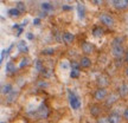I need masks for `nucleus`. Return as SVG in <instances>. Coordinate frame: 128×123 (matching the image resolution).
<instances>
[{
  "label": "nucleus",
  "mask_w": 128,
  "mask_h": 123,
  "mask_svg": "<svg viewBox=\"0 0 128 123\" xmlns=\"http://www.w3.org/2000/svg\"><path fill=\"white\" fill-rule=\"evenodd\" d=\"M68 100H69V104L71 107V109L72 110H80L81 109V107H82V102L80 100V97H78L75 92H72L71 90H68Z\"/></svg>",
  "instance_id": "nucleus-1"
},
{
  "label": "nucleus",
  "mask_w": 128,
  "mask_h": 123,
  "mask_svg": "<svg viewBox=\"0 0 128 123\" xmlns=\"http://www.w3.org/2000/svg\"><path fill=\"white\" fill-rule=\"evenodd\" d=\"M100 20L103 25L108 26V27H113L115 25V19L108 13H101L100 14Z\"/></svg>",
  "instance_id": "nucleus-2"
},
{
  "label": "nucleus",
  "mask_w": 128,
  "mask_h": 123,
  "mask_svg": "<svg viewBox=\"0 0 128 123\" xmlns=\"http://www.w3.org/2000/svg\"><path fill=\"white\" fill-rule=\"evenodd\" d=\"M112 55L113 57L118 58V59H121L124 56H126V51H124V47L122 45H112Z\"/></svg>",
  "instance_id": "nucleus-3"
},
{
  "label": "nucleus",
  "mask_w": 128,
  "mask_h": 123,
  "mask_svg": "<svg viewBox=\"0 0 128 123\" xmlns=\"http://www.w3.org/2000/svg\"><path fill=\"white\" fill-rule=\"evenodd\" d=\"M107 97H108V91L106 88H97V90H95V92H94V98L97 102L106 101Z\"/></svg>",
  "instance_id": "nucleus-4"
},
{
  "label": "nucleus",
  "mask_w": 128,
  "mask_h": 123,
  "mask_svg": "<svg viewBox=\"0 0 128 123\" xmlns=\"http://www.w3.org/2000/svg\"><path fill=\"white\" fill-rule=\"evenodd\" d=\"M96 83H97L98 88L108 87V85L110 84V77L108 76V75H106V73H101L100 76L96 78Z\"/></svg>",
  "instance_id": "nucleus-5"
},
{
  "label": "nucleus",
  "mask_w": 128,
  "mask_h": 123,
  "mask_svg": "<svg viewBox=\"0 0 128 123\" xmlns=\"http://www.w3.org/2000/svg\"><path fill=\"white\" fill-rule=\"evenodd\" d=\"M36 114H37V117H38V119H46V117L49 116V109H48V107H46L44 103H42V104L38 107V109L36 110Z\"/></svg>",
  "instance_id": "nucleus-6"
},
{
  "label": "nucleus",
  "mask_w": 128,
  "mask_h": 123,
  "mask_svg": "<svg viewBox=\"0 0 128 123\" xmlns=\"http://www.w3.org/2000/svg\"><path fill=\"white\" fill-rule=\"evenodd\" d=\"M81 75V65L77 62L71 63V70H70V77L71 78H78Z\"/></svg>",
  "instance_id": "nucleus-7"
},
{
  "label": "nucleus",
  "mask_w": 128,
  "mask_h": 123,
  "mask_svg": "<svg viewBox=\"0 0 128 123\" xmlns=\"http://www.w3.org/2000/svg\"><path fill=\"white\" fill-rule=\"evenodd\" d=\"M120 100V95L116 92H110L107 100H106V105L107 107H113L115 103H118V101Z\"/></svg>",
  "instance_id": "nucleus-8"
},
{
  "label": "nucleus",
  "mask_w": 128,
  "mask_h": 123,
  "mask_svg": "<svg viewBox=\"0 0 128 123\" xmlns=\"http://www.w3.org/2000/svg\"><path fill=\"white\" fill-rule=\"evenodd\" d=\"M81 49H82V52L86 53V55H92L94 50H95V46L92 45V43L89 41H83L81 44Z\"/></svg>",
  "instance_id": "nucleus-9"
},
{
  "label": "nucleus",
  "mask_w": 128,
  "mask_h": 123,
  "mask_svg": "<svg viewBox=\"0 0 128 123\" xmlns=\"http://www.w3.org/2000/svg\"><path fill=\"white\" fill-rule=\"evenodd\" d=\"M112 4L115 8L118 9H126L128 8V0H113Z\"/></svg>",
  "instance_id": "nucleus-10"
},
{
  "label": "nucleus",
  "mask_w": 128,
  "mask_h": 123,
  "mask_svg": "<svg viewBox=\"0 0 128 123\" xmlns=\"http://www.w3.org/2000/svg\"><path fill=\"white\" fill-rule=\"evenodd\" d=\"M62 40L66 44V45H70L72 44L74 40H75V34L71 33V32H64L62 34Z\"/></svg>",
  "instance_id": "nucleus-11"
},
{
  "label": "nucleus",
  "mask_w": 128,
  "mask_h": 123,
  "mask_svg": "<svg viewBox=\"0 0 128 123\" xmlns=\"http://www.w3.org/2000/svg\"><path fill=\"white\" fill-rule=\"evenodd\" d=\"M80 65H81V68L83 69H88V68H90L92 66V59L88 57V56H83V57H81V59H80Z\"/></svg>",
  "instance_id": "nucleus-12"
},
{
  "label": "nucleus",
  "mask_w": 128,
  "mask_h": 123,
  "mask_svg": "<svg viewBox=\"0 0 128 123\" xmlns=\"http://www.w3.org/2000/svg\"><path fill=\"white\" fill-rule=\"evenodd\" d=\"M118 94L120 97H126L128 96V84L127 83H122L119 88H118Z\"/></svg>",
  "instance_id": "nucleus-13"
},
{
  "label": "nucleus",
  "mask_w": 128,
  "mask_h": 123,
  "mask_svg": "<svg viewBox=\"0 0 128 123\" xmlns=\"http://www.w3.org/2000/svg\"><path fill=\"white\" fill-rule=\"evenodd\" d=\"M13 90H14L13 85H12V84H10V83H6V84H4V85L1 87V94H2V95L8 96L11 92L13 91Z\"/></svg>",
  "instance_id": "nucleus-14"
},
{
  "label": "nucleus",
  "mask_w": 128,
  "mask_h": 123,
  "mask_svg": "<svg viewBox=\"0 0 128 123\" xmlns=\"http://www.w3.org/2000/svg\"><path fill=\"white\" fill-rule=\"evenodd\" d=\"M90 115L94 117H98L101 115V107L97 104L90 105Z\"/></svg>",
  "instance_id": "nucleus-15"
},
{
  "label": "nucleus",
  "mask_w": 128,
  "mask_h": 123,
  "mask_svg": "<svg viewBox=\"0 0 128 123\" xmlns=\"http://www.w3.org/2000/svg\"><path fill=\"white\" fill-rule=\"evenodd\" d=\"M76 8H77L78 18H80V19H84V18H86V7H84V5L81 4V2H78L77 6H76Z\"/></svg>",
  "instance_id": "nucleus-16"
},
{
  "label": "nucleus",
  "mask_w": 128,
  "mask_h": 123,
  "mask_svg": "<svg viewBox=\"0 0 128 123\" xmlns=\"http://www.w3.org/2000/svg\"><path fill=\"white\" fill-rule=\"evenodd\" d=\"M17 49H18L20 52H23V53H26L28 52V44H26V41L25 40H20L17 44Z\"/></svg>",
  "instance_id": "nucleus-17"
},
{
  "label": "nucleus",
  "mask_w": 128,
  "mask_h": 123,
  "mask_svg": "<svg viewBox=\"0 0 128 123\" xmlns=\"http://www.w3.org/2000/svg\"><path fill=\"white\" fill-rule=\"evenodd\" d=\"M110 123H120L121 122V116L118 113H112V114L108 116Z\"/></svg>",
  "instance_id": "nucleus-18"
},
{
  "label": "nucleus",
  "mask_w": 128,
  "mask_h": 123,
  "mask_svg": "<svg viewBox=\"0 0 128 123\" xmlns=\"http://www.w3.org/2000/svg\"><path fill=\"white\" fill-rule=\"evenodd\" d=\"M40 8L43 12H51L52 9H54V6L50 4V2H48V1H45V2H42L40 4Z\"/></svg>",
  "instance_id": "nucleus-19"
},
{
  "label": "nucleus",
  "mask_w": 128,
  "mask_h": 123,
  "mask_svg": "<svg viewBox=\"0 0 128 123\" xmlns=\"http://www.w3.org/2000/svg\"><path fill=\"white\" fill-rule=\"evenodd\" d=\"M92 36L95 37V38H100V37L103 36V30L100 27V26H95V27L92 28Z\"/></svg>",
  "instance_id": "nucleus-20"
},
{
  "label": "nucleus",
  "mask_w": 128,
  "mask_h": 123,
  "mask_svg": "<svg viewBox=\"0 0 128 123\" xmlns=\"http://www.w3.org/2000/svg\"><path fill=\"white\" fill-rule=\"evenodd\" d=\"M18 95H19V91L17 90V89H14L13 91H12L8 96H7V102H8V103H12V102H14V101H16V98L18 97Z\"/></svg>",
  "instance_id": "nucleus-21"
},
{
  "label": "nucleus",
  "mask_w": 128,
  "mask_h": 123,
  "mask_svg": "<svg viewBox=\"0 0 128 123\" xmlns=\"http://www.w3.org/2000/svg\"><path fill=\"white\" fill-rule=\"evenodd\" d=\"M5 71L7 73H13L14 71H16V65L13 64V62H7V63H6Z\"/></svg>",
  "instance_id": "nucleus-22"
},
{
  "label": "nucleus",
  "mask_w": 128,
  "mask_h": 123,
  "mask_svg": "<svg viewBox=\"0 0 128 123\" xmlns=\"http://www.w3.org/2000/svg\"><path fill=\"white\" fill-rule=\"evenodd\" d=\"M7 14H8L11 18H18L19 15H20V12H19L18 9L16 8V7H13V8H10L8 9V12H7Z\"/></svg>",
  "instance_id": "nucleus-23"
},
{
  "label": "nucleus",
  "mask_w": 128,
  "mask_h": 123,
  "mask_svg": "<svg viewBox=\"0 0 128 123\" xmlns=\"http://www.w3.org/2000/svg\"><path fill=\"white\" fill-rule=\"evenodd\" d=\"M16 8L18 9L20 13H24V12L26 11V5L24 4L23 1H17V2H16Z\"/></svg>",
  "instance_id": "nucleus-24"
},
{
  "label": "nucleus",
  "mask_w": 128,
  "mask_h": 123,
  "mask_svg": "<svg viewBox=\"0 0 128 123\" xmlns=\"http://www.w3.org/2000/svg\"><path fill=\"white\" fill-rule=\"evenodd\" d=\"M60 69L64 70V71H68V70H71V64L69 63V60L64 59L60 62Z\"/></svg>",
  "instance_id": "nucleus-25"
},
{
  "label": "nucleus",
  "mask_w": 128,
  "mask_h": 123,
  "mask_svg": "<svg viewBox=\"0 0 128 123\" xmlns=\"http://www.w3.org/2000/svg\"><path fill=\"white\" fill-rule=\"evenodd\" d=\"M30 63H31V59H30L28 57H24L23 59L20 60V63H19V68L23 69V68H25V66L30 65Z\"/></svg>",
  "instance_id": "nucleus-26"
},
{
  "label": "nucleus",
  "mask_w": 128,
  "mask_h": 123,
  "mask_svg": "<svg viewBox=\"0 0 128 123\" xmlns=\"http://www.w3.org/2000/svg\"><path fill=\"white\" fill-rule=\"evenodd\" d=\"M43 69H44L43 63H42L39 59H37L36 62H34V70H36L37 72H42V71H43Z\"/></svg>",
  "instance_id": "nucleus-27"
},
{
  "label": "nucleus",
  "mask_w": 128,
  "mask_h": 123,
  "mask_svg": "<svg viewBox=\"0 0 128 123\" xmlns=\"http://www.w3.org/2000/svg\"><path fill=\"white\" fill-rule=\"evenodd\" d=\"M42 73H43V76L46 78H50L51 76H52V70L49 68H44L43 69V71H42Z\"/></svg>",
  "instance_id": "nucleus-28"
},
{
  "label": "nucleus",
  "mask_w": 128,
  "mask_h": 123,
  "mask_svg": "<svg viewBox=\"0 0 128 123\" xmlns=\"http://www.w3.org/2000/svg\"><path fill=\"white\" fill-rule=\"evenodd\" d=\"M42 53H43V55H46V56H51V55H54V53H55V49H52V47L43 49Z\"/></svg>",
  "instance_id": "nucleus-29"
},
{
  "label": "nucleus",
  "mask_w": 128,
  "mask_h": 123,
  "mask_svg": "<svg viewBox=\"0 0 128 123\" xmlns=\"http://www.w3.org/2000/svg\"><path fill=\"white\" fill-rule=\"evenodd\" d=\"M122 41H124V38H122V37H116V38H114L112 45H122Z\"/></svg>",
  "instance_id": "nucleus-30"
},
{
  "label": "nucleus",
  "mask_w": 128,
  "mask_h": 123,
  "mask_svg": "<svg viewBox=\"0 0 128 123\" xmlns=\"http://www.w3.org/2000/svg\"><path fill=\"white\" fill-rule=\"evenodd\" d=\"M97 123H110L108 117H98L97 119Z\"/></svg>",
  "instance_id": "nucleus-31"
},
{
  "label": "nucleus",
  "mask_w": 128,
  "mask_h": 123,
  "mask_svg": "<svg viewBox=\"0 0 128 123\" xmlns=\"http://www.w3.org/2000/svg\"><path fill=\"white\" fill-rule=\"evenodd\" d=\"M26 38H28V40H33L34 39V34L31 33V32H28L26 33Z\"/></svg>",
  "instance_id": "nucleus-32"
},
{
  "label": "nucleus",
  "mask_w": 128,
  "mask_h": 123,
  "mask_svg": "<svg viewBox=\"0 0 128 123\" xmlns=\"http://www.w3.org/2000/svg\"><path fill=\"white\" fill-rule=\"evenodd\" d=\"M122 119L126 120V121H128V108H126V109L124 110V114H122Z\"/></svg>",
  "instance_id": "nucleus-33"
},
{
  "label": "nucleus",
  "mask_w": 128,
  "mask_h": 123,
  "mask_svg": "<svg viewBox=\"0 0 128 123\" xmlns=\"http://www.w3.org/2000/svg\"><path fill=\"white\" fill-rule=\"evenodd\" d=\"M33 25H34V26H39V25H40V18L33 19Z\"/></svg>",
  "instance_id": "nucleus-34"
},
{
  "label": "nucleus",
  "mask_w": 128,
  "mask_h": 123,
  "mask_svg": "<svg viewBox=\"0 0 128 123\" xmlns=\"http://www.w3.org/2000/svg\"><path fill=\"white\" fill-rule=\"evenodd\" d=\"M46 15H48V13H46V12H43V11H42L40 13H39V18H43V17L45 18Z\"/></svg>",
  "instance_id": "nucleus-35"
},
{
  "label": "nucleus",
  "mask_w": 128,
  "mask_h": 123,
  "mask_svg": "<svg viewBox=\"0 0 128 123\" xmlns=\"http://www.w3.org/2000/svg\"><path fill=\"white\" fill-rule=\"evenodd\" d=\"M28 19H25V20L23 21V24H22V26H23V27H24V26H26V25H28Z\"/></svg>",
  "instance_id": "nucleus-36"
},
{
  "label": "nucleus",
  "mask_w": 128,
  "mask_h": 123,
  "mask_svg": "<svg viewBox=\"0 0 128 123\" xmlns=\"http://www.w3.org/2000/svg\"><path fill=\"white\" fill-rule=\"evenodd\" d=\"M39 85H40V87H48V83H46V82H44V83L40 82V83H39Z\"/></svg>",
  "instance_id": "nucleus-37"
},
{
  "label": "nucleus",
  "mask_w": 128,
  "mask_h": 123,
  "mask_svg": "<svg viewBox=\"0 0 128 123\" xmlns=\"http://www.w3.org/2000/svg\"><path fill=\"white\" fill-rule=\"evenodd\" d=\"M124 73H126V77L128 78V66L126 68V70H124Z\"/></svg>",
  "instance_id": "nucleus-38"
},
{
  "label": "nucleus",
  "mask_w": 128,
  "mask_h": 123,
  "mask_svg": "<svg viewBox=\"0 0 128 123\" xmlns=\"http://www.w3.org/2000/svg\"><path fill=\"white\" fill-rule=\"evenodd\" d=\"M126 62H127V63H128V51H127V52H126Z\"/></svg>",
  "instance_id": "nucleus-39"
},
{
  "label": "nucleus",
  "mask_w": 128,
  "mask_h": 123,
  "mask_svg": "<svg viewBox=\"0 0 128 123\" xmlns=\"http://www.w3.org/2000/svg\"><path fill=\"white\" fill-rule=\"evenodd\" d=\"M63 8L64 9H70V7H69V6H63Z\"/></svg>",
  "instance_id": "nucleus-40"
},
{
  "label": "nucleus",
  "mask_w": 128,
  "mask_h": 123,
  "mask_svg": "<svg viewBox=\"0 0 128 123\" xmlns=\"http://www.w3.org/2000/svg\"><path fill=\"white\" fill-rule=\"evenodd\" d=\"M2 123H5V122H2Z\"/></svg>",
  "instance_id": "nucleus-41"
}]
</instances>
